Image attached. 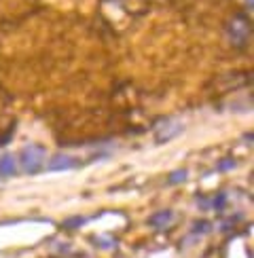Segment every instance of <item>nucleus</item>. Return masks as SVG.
I'll list each match as a JSON object with an SVG mask.
<instances>
[{"instance_id": "423d86ee", "label": "nucleus", "mask_w": 254, "mask_h": 258, "mask_svg": "<svg viewBox=\"0 0 254 258\" xmlns=\"http://www.w3.org/2000/svg\"><path fill=\"white\" fill-rule=\"evenodd\" d=\"M174 220V214L169 210H163V212H157L155 216H151V220H148V224L155 229H161V227H167L169 222Z\"/></svg>"}, {"instance_id": "f03ea898", "label": "nucleus", "mask_w": 254, "mask_h": 258, "mask_svg": "<svg viewBox=\"0 0 254 258\" xmlns=\"http://www.w3.org/2000/svg\"><path fill=\"white\" fill-rule=\"evenodd\" d=\"M227 34H229V40L233 42L235 47H243L250 38V21L243 17V15H237L229 21V28H227Z\"/></svg>"}, {"instance_id": "9d476101", "label": "nucleus", "mask_w": 254, "mask_h": 258, "mask_svg": "<svg viewBox=\"0 0 254 258\" xmlns=\"http://www.w3.org/2000/svg\"><path fill=\"white\" fill-rule=\"evenodd\" d=\"M252 5H254V0H248V9H252Z\"/></svg>"}, {"instance_id": "20e7f679", "label": "nucleus", "mask_w": 254, "mask_h": 258, "mask_svg": "<svg viewBox=\"0 0 254 258\" xmlns=\"http://www.w3.org/2000/svg\"><path fill=\"white\" fill-rule=\"evenodd\" d=\"M51 171H66V169H74L79 167V161L70 157V155H55L53 159H49V165Z\"/></svg>"}, {"instance_id": "7ed1b4c3", "label": "nucleus", "mask_w": 254, "mask_h": 258, "mask_svg": "<svg viewBox=\"0 0 254 258\" xmlns=\"http://www.w3.org/2000/svg\"><path fill=\"white\" fill-rule=\"evenodd\" d=\"M180 132H182V125H180L178 121H172V119H167V121H163L161 125L157 127V142H161V144H165V142H169L172 138H176Z\"/></svg>"}, {"instance_id": "6e6552de", "label": "nucleus", "mask_w": 254, "mask_h": 258, "mask_svg": "<svg viewBox=\"0 0 254 258\" xmlns=\"http://www.w3.org/2000/svg\"><path fill=\"white\" fill-rule=\"evenodd\" d=\"M225 201H227V195H218L210 201V206L214 208V210H222V206H225Z\"/></svg>"}, {"instance_id": "1a4fd4ad", "label": "nucleus", "mask_w": 254, "mask_h": 258, "mask_svg": "<svg viewBox=\"0 0 254 258\" xmlns=\"http://www.w3.org/2000/svg\"><path fill=\"white\" fill-rule=\"evenodd\" d=\"M235 163H233V161H225V163H220V169H229V167H233Z\"/></svg>"}, {"instance_id": "f257e3e1", "label": "nucleus", "mask_w": 254, "mask_h": 258, "mask_svg": "<svg viewBox=\"0 0 254 258\" xmlns=\"http://www.w3.org/2000/svg\"><path fill=\"white\" fill-rule=\"evenodd\" d=\"M47 161V150L40 144H28L21 150V167L26 174H38Z\"/></svg>"}, {"instance_id": "39448f33", "label": "nucleus", "mask_w": 254, "mask_h": 258, "mask_svg": "<svg viewBox=\"0 0 254 258\" xmlns=\"http://www.w3.org/2000/svg\"><path fill=\"white\" fill-rule=\"evenodd\" d=\"M15 171H17V163H15V157L13 155L0 157V178L15 176Z\"/></svg>"}, {"instance_id": "0eeeda50", "label": "nucleus", "mask_w": 254, "mask_h": 258, "mask_svg": "<svg viewBox=\"0 0 254 258\" xmlns=\"http://www.w3.org/2000/svg\"><path fill=\"white\" fill-rule=\"evenodd\" d=\"M186 174H188L186 169H178V171H174L172 178H169V184H178V182H184V180H186Z\"/></svg>"}]
</instances>
